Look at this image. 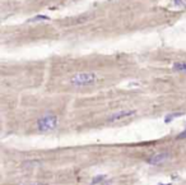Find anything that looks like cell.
<instances>
[{
    "label": "cell",
    "instance_id": "1",
    "mask_svg": "<svg viewBox=\"0 0 186 185\" xmlns=\"http://www.w3.org/2000/svg\"><path fill=\"white\" fill-rule=\"evenodd\" d=\"M57 124H59V119L57 116L54 114H46L44 116H41L40 119L36 123V127L40 132L42 133H46V132H51L55 130L57 128Z\"/></svg>",
    "mask_w": 186,
    "mask_h": 185
},
{
    "label": "cell",
    "instance_id": "2",
    "mask_svg": "<svg viewBox=\"0 0 186 185\" xmlns=\"http://www.w3.org/2000/svg\"><path fill=\"white\" fill-rule=\"evenodd\" d=\"M97 81V75L95 73H78L72 77L70 83L75 87H86L95 85Z\"/></svg>",
    "mask_w": 186,
    "mask_h": 185
},
{
    "label": "cell",
    "instance_id": "3",
    "mask_svg": "<svg viewBox=\"0 0 186 185\" xmlns=\"http://www.w3.org/2000/svg\"><path fill=\"white\" fill-rule=\"evenodd\" d=\"M135 115V111L134 110H122V111H119V112H115L112 114L111 116H108L107 121L108 123H115V121H119L121 119H125V117H129V116H133Z\"/></svg>",
    "mask_w": 186,
    "mask_h": 185
},
{
    "label": "cell",
    "instance_id": "4",
    "mask_svg": "<svg viewBox=\"0 0 186 185\" xmlns=\"http://www.w3.org/2000/svg\"><path fill=\"white\" fill-rule=\"evenodd\" d=\"M168 157H170V155H168L167 152H163V153H158L156 156H152L150 158H148V163L149 165H161L165 161H167Z\"/></svg>",
    "mask_w": 186,
    "mask_h": 185
},
{
    "label": "cell",
    "instance_id": "5",
    "mask_svg": "<svg viewBox=\"0 0 186 185\" xmlns=\"http://www.w3.org/2000/svg\"><path fill=\"white\" fill-rule=\"evenodd\" d=\"M172 69L175 72H180V73H186V63L179 61V63H175L172 65Z\"/></svg>",
    "mask_w": 186,
    "mask_h": 185
},
{
    "label": "cell",
    "instance_id": "6",
    "mask_svg": "<svg viewBox=\"0 0 186 185\" xmlns=\"http://www.w3.org/2000/svg\"><path fill=\"white\" fill-rule=\"evenodd\" d=\"M184 114L182 112H175V114H170V115H167L166 116V119H165V121L166 123H170L171 120H173L175 117H179V116H182Z\"/></svg>",
    "mask_w": 186,
    "mask_h": 185
},
{
    "label": "cell",
    "instance_id": "7",
    "mask_svg": "<svg viewBox=\"0 0 186 185\" xmlns=\"http://www.w3.org/2000/svg\"><path fill=\"white\" fill-rule=\"evenodd\" d=\"M105 179H106V176H105V175H98V176H96V178H95V179L92 180V183H91V184H92V185L99 184V183H102V181H103Z\"/></svg>",
    "mask_w": 186,
    "mask_h": 185
},
{
    "label": "cell",
    "instance_id": "8",
    "mask_svg": "<svg viewBox=\"0 0 186 185\" xmlns=\"http://www.w3.org/2000/svg\"><path fill=\"white\" fill-rule=\"evenodd\" d=\"M172 3L177 8H186V0H172Z\"/></svg>",
    "mask_w": 186,
    "mask_h": 185
},
{
    "label": "cell",
    "instance_id": "9",
    "mask_svg": "<svg viewBox=\"0 0 186 185\" xmlns=\"http://www.w3.org/2000/svg\"><path fill=\"white\" fill-rule=\"evenodd\" d=\"M41 166V162L40 161H36V159H32V161H27V162H24V167L27 169V166H31V167H33V166Z\"/></svg>",
    "mask_w": 186,
    "mask_h": 185
},
{
    "label": "cell",
    "instance_id": "10",
    "mask_svg": "<svg viewBox=\"0 0 186 185\" xmlns=\"http://www.w3.org/2000/svg\"><path fill=\"white\" fill-rule=\"evenodd\" d=\"M50 18L48 17H46V15H37V17H35L33 19H31L29 22H36V21H48Z\"/></svg>",
    "mask_w": 186,
    "mask_h": 185
},
{
    "label": "cell",
    "instance_id": "11",
    "mask_svg": "<svg viewBox=\"0 0 186 185\" xmlns=\"http://www.w3.org/2000/svg\"><path fill=\"white\" fill-rule=\"evenodd\" d=\"M184 138H186V130L182 132V133H180L179 136H177V139H184Z\"/></svg>",
    "mask_w": 186,
    "mask_h": 185
},
{
    "label": "cell",
    "instance_id": "12",
    "mask_svg": "<svg viewBox=\"0 0 186 185\" xmlns=\"http://www.w3.org/2000/svg\"><path fill=\"white\" fill-rule=\"evenodd\" d=\"M19 185H42L41 183H23V184H19Z\"/></svg>",
    "mask_w": 186,
    "mask_h": 185
},
{
    "label": "cell",
    "instance_id": "13",
    "mask_svg": "<svg viewBox=\"0 0 186 185\" xmlns=\"http://www.w3.org/2000/svg\"><path fill=\"white\" fill-rule=\"evenodd\" d=\"M158 185H172V184H158Z\"/></svg>",
    "mask_w": 186,
    "mask_h": 185
}]
</instances>
